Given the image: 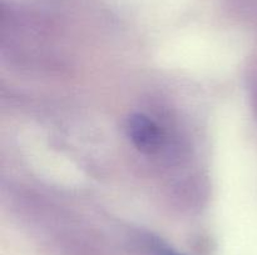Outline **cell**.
Listing matches in <instances>:
<instances>
[{"mask_svg": "<svg viewBox=\"0 0 257 255\" xmlns=\"http://www.w3.org/2000/svg\"><path fill=\"white\" fill-rule=\"evenodd\" d=\"M147 245L153 255H182L157 238H150L147 240Z\"/></svg>", "mask_w": 257, "mask_h": 255, "instance_id": "obj_2", "label": "cell"}, {"mask_svg": "<svg viewBox=\"0 0 257 255\" xmlns=\"http://www.w3.org/2000/svg\"><path fill=\"white\" fill-rule=\"evenodd\" d=\"M127 132L133 145L145 154H155L162 146V132L147 115L141 112L131 115L127 122Z\"/></svg>", "mask_w": 257, "mask_h": 255, "instance_id": "obj_1", "label": "cell"}]
</instances>
